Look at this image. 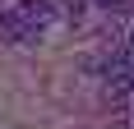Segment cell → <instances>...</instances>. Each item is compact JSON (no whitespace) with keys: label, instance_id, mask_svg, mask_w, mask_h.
<instances>
[{"label":"cell","instance_id":"obj_4","mask_svg":"<svg viewBox=\"0 0 134 129\" xmlns=\"http://www.w3.org/2000/svg\"><path fill=\"white\" fill-rule=\"evenodd\" d=\"M83 5H88V0H65V9L74 14V19H79V14H83Z\"/></svg>","mask_w":134,"mask_h":129},{"label":"cell","instance_id":"obj_2","mask_svg":"<svg viewBox=\"0 0 134 129\" xmlns=\"http://www.w3.org/2000/svg\"><path fill=\"white\" fill-rule=\"evenodd\" d=\"M0 37H5V42H32V37H28V28L19 23V14H14V9L0 14Z\"/></svg>","mask_w":134,"mask_h":129},{"label":"cell","instance_id":"obj_1","mask_svg":"<svg viewBox=\"0 0 134 129\" xmlns=\"http://www.w3.org/2000/svg\"><path fill=\"white\" fill-rule=\"evenodd\" d=\"M19 23L28 28V37L37 42L42 32H46V28H51V19H55V9H51V0H19Z\"/></svg>","mask_w":134,"mask_h":129},{"label":"cell","instance_id":"obj_3","mask_svg":"<svg viewBox=\"0 0 134 129\" xmlns=\"http://www.w3.org/2000/svg\"><path fill=\"white\" fill-rule=\"evenodd\" d=\"M97 5H102L107 14H120V9H130V0H97Z\"/></svg>","mask_w":134,"mask_h":129}]
</instances>
